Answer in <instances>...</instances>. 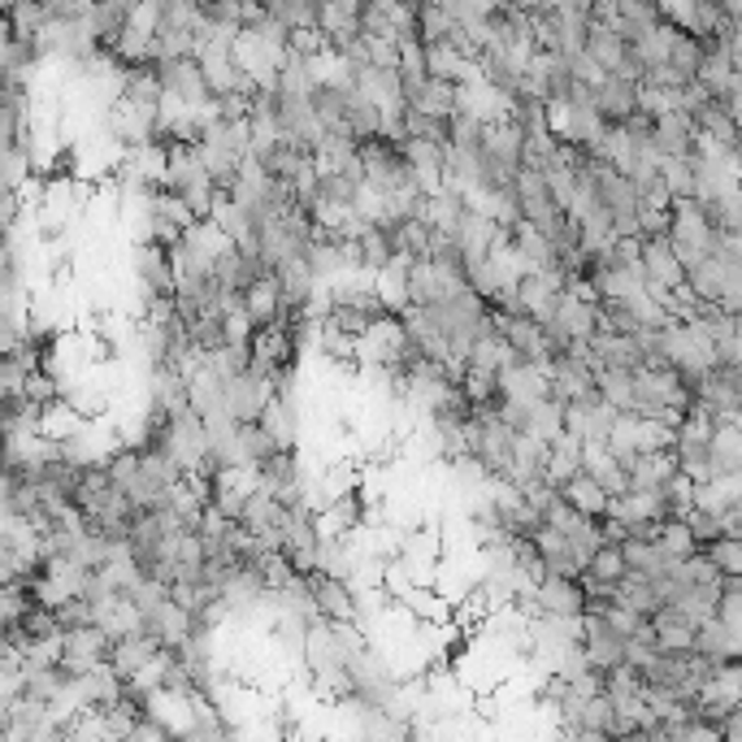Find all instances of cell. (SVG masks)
I'll list each match as a JSON object with an SVG mask.
<instances>
[{"label": "cell", "mask_w": 742, "mask_h": 742, "mask_svg": "<svg viewBox=\"0 0 742 742\" xmlns=\"http://www.w3.org/2000/svg\"><path fill=\"white\" fill-rule=\"evenodd\" d=\"M131 274H135V286H148V291L175 300V291H179V257H175V248H166L157 239H144L131 252Z\"/></svg>", "instance_id": "cell-1"}, {"label": "cell", "mask_w": 742, "mask_h": 742, "mask_svg": "<svg viewBox=\"0 0 742 742\" xmlns=\"http://www.w3.org/2000/svg\"><path fill=\"white\" fill-rule=\"evenodd\" d=\"M582 651L595 668H621L626 651H630V634L608 612H586L582 617Z\"/></svg>", "instance_id": "cell-2"}, {"label": "cell", "mask_w": 742, "mask_h": 742, "mask_svg": "<svg viewBox=\"0 0 742 742\" xmlns=\"http://www.w3.org/2000/svg\"><path fill=\"white\" fill-rule=\"evenodd\" d=\"M317 31L326 35V44L335 53L366 40V0H322L317 4Z\"/></svg>", "instance_id": "cell-3"}, {"label": "cell", "mask_w": 742, "mask_h": 742, "mask_svg": "<svg viewBox=\"0 0 742 742\" xmlns=\"http://www.w3.org/2000/svg\"><path fill=\"white\" fill-rule=\"evenodd\" d=\"M109 651H113V634L100 621H92V626H79V630H70L61 639V664L83 677L100 664H109Z\"/></svg>", "instance_id": "cell-4"}, {"label": "cell", "mask_w": 742, "mask_h": 742, "mask_svg": "<svg viewBox=\"0 0 742 742\" xmlns=\"http://www.w3.org/2000/svg\"><path fill=\"white\" fill-rule=\"evenodd\" d=\"M270 395H274L270 378H261L257 370L226 378V413H231L235 421H261Z\"/></svg>", "instance_id": "cell-5"}, {"label": "cell", "mask_w": 742, "mask_h": 742, "mask_svg": "<svg viewBox=\"0 0 742 742\" xmlns=\"http://www.w3.org/2000/svg\"><path fill=\"white\" fill-rule=\"evenodd\" d=\"M660 157H690L699 148V126L686 109H664L655 113V135H651Z\"/></svg>", "instance_id": "cell-6"}, {"label": "cell", "mask_w": 742, "mask_h": 742, "mask_svg": "<svg viewBox=\"0 0 742 742\" xmlns=\"http://www.w3.org/2000/svg\"><path fill=\"white\" fill-rule=\"evenodd\" d=\"M643 274H648L651 295L668 300V291L686 282V266H682V257L673 252L668 239H643Z\"/></svg>", "instance_id": "cell-7"}, {"label": "cell", "mask_w": 742, "mask_h": 742, "mask_svg": "<svg viewBox=\"0 0 742 742\" xmlns=\"http://www.w3.org/2000/svg\"><path fill=\"white\" fill-rule=\"evenodd\" d=\"M595 109L604 113V122H626L630 113L643 109V83L630 79V75H608L599 88H595Z\"/></svg>", "instance_id": "cell-8"}, {"label": "cell", "mask_w": 742, "mask_h": 742, "mask_svg": "<svg viewBox=\"0 0 742 742\" xmlns=\"http://www.w3.org/2000/svg\"><path fill=\"white\" fill-rule=\"evenodd\" d=\"M166 651L161 639H153V634H126V639H113V651H109V664H113V673L126 682V677H139L157 655Z\"/></svg>", "instance_id": "cell-9"}, {"label": "cell", "mask_w": 742, "mask_h": 742, "mask_svg": "<svg viewBox=\"0 0 742 742\" xmlns=\"http://www.w3.org/2000/svg\"><path fill=\"white\" fill-rule=\"evenodd\" d=\"M630 573V560H626V548L617 543V539H608L595 556L586 560V569H582V582H586V591H617V582Z\"/></svg>", "instance_id": "cell-10"}, {"label": "cell", "mask_w": 742, "mask_h": 742, "mask_svg": "<svg viewBox=\"0 0 742 742\" xmlns=\"http://www.w3.org/2000/svg\"><path fill=\"white\" fill-rule=\"evenodd\" d=\"M261 426L279 439L282 448H300V400L295 391H274L266 413H261Z\"/></svg>", "instance_id": "cell-11"}, {"label": "cell", "mask_w": 742, "mask_h": 742, "mask_svg": "<svg viewBox=\"0 0 742 742\" xmlns=\"http://www.w3.org/2000/svg\"><path fill=\"white\" fill-rule=\"evenodd\" d=\"M461 88L464 83H457V79H439V75H430L404 109H421V113H435V117H452V113L461 109Z\"/></svg>", "instance_id": "cell-12"}, {"label": "cell", "mask_w": 742, "mask_h": 742, "mask_svg": "<svg viewBox=\"0 0 742 742\" xmlns=\"http://www.w3.org/2000/svg\"><path fill=\"white\" fill-rule=\"evenodd\" d=\"M626 44H630V40H626L617 26H608V22H595V26H591V40H586V53L599 61V70H604V75H621Z\"/></svg>", "instance_id": "cell-13"}, {"label": "cell", "mask_w": 742, "mask_h": 742, "mask_svg": "<svg viewBox=\"0 0 742 742\" xmlns=\"http://www.w3.org/2000/svg\"><path fill=\"white\" fill-rule=\"evenodd\" d=\"M560 495H564L577 513H586V517H608V504H612V495H608L586 469H582L577 477H569V482L560 486Z\"/></svg>", "instance_id": "cell-14"}, {"label": "cell", "mask_w": 742, "mask_h": 742, "mask_svg": "<svg viewBox=\"0 0 742 742\" xmlns=\"http://www.w3.org/2000/svg\"><path fill=\"white\" fill-rule=\"evenodd\" d=\"M712 469L717 477H739L742 473V421H721L712 435Z\"/></svg>", "instance_id": "cell-15"}, {"label": "cell", "mask_w": 742, "mask_h": 742, "mask_svg": "<svg viewBox=\"0 0 742 742\" xmlns=\"http://www.w3.org/2000/svg\"><path fill=\"white\" fill-rule=\"evenodd\" d=\"M235 448H239V461L244 464H257L270 461L274 452H282V443L261 426V421H239V435H235Z\"/></svg>", "instance_id": "cell-16"}, {"label": "cell", "mask_w": 742, "mask_h": 742, "mask_svg": "<svg viewBox=\"0 0 742 742\" xmlns=\"http://www.w3.org/2000/svg\"><path fill=\"white\" fill-rule=\"evenodd\" d=\"M599 395H604L617 413H630V408H634V370H612V366H604V370H599Z\"/></svg>", "instance_id": "cell-17"}, {"label": "cell", "mask_w": 742, "mask_h": 742, "mask_svg": "<svg viewBox=\"0 0 742 742\" xmlns=\"http://www.w3.org/2000/svg\"><path fill=\"white\" fill-rule=\"evenodd\" d=\"M191 344H195L204 357H213L222 344H231V339H226V317H222L217 308H209L204 317H195V322H191Z\"/></svg>", "instance_id": "cell-18"}, {"label": "cell", "mask_w": 742, "mask_h": 742, "mask_svg": "<svg viewBox=\"0 0 742 742\" xmlns=\"http://www.w3.org/2000/svg\"><path fill=\"white\" fill-rule=\"evenodd\" d=\"M704 556L712 560L721 573H742V535H721L704 548Z\"/></svg>", "instance_id": "cell-19"}, {"label": "cell", "mask_w": 742, "mask_h": 742, "mask_svg": "<svg viewBox=\"0 0 742 742\" xmlns=\"http://www.w3.org/2000/svg\"><path fill=\"white\" fill-rule=\"evenodd\" d=\"M40 4H44L48 18H79V13L92 9V0H40Z\"/></svg>", "instance_id": "cell-20"}, {"label": "cell", "mask_w": 742, "mask_h": 742, "mask_svg": "<svg viewBox=\"0 0 742 742\" xmlns=\"http://www.w3.org/2000/svg\"><path fill=\"white\" fill-rule=\"evenodd\" d=\"M721 739L742 742V704H739V708H730V712H726V721H721Z\"/></svg>", "instance_id": "cell-21"}, {"label": "cell", "mask_w": 742, "mask_h": 742, "mask_svg": "<svg viewBox=\"0 0 742 742\" xmlns=\"http://www.w3.org/2000/svg\"><path fill=\"white\" fill-rule=\"evenodd\" d=\"M734 161H739V183H742V157H734Z\"/></svg>", "instance_id": "cell-22"}]
</instances>
